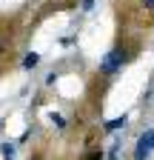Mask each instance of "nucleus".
Instances as JSON below:
<instances>
[{"label":"nucleus","instance_id":"1","mask_svg":"<svg viewBox=\"0 0 154 160\" xmlns=\"http://www.w3.org/2000/svg\"><path fill=\"white\" fill-rule=\"evenodd\" d=\"M126 60H128V57H126L120 49H111V52H106V54H103V60H100V72H103L106 77H114L117 72H123Z\"/></svg>","mask_w":154,"mask_h":160},{"label":"nucleus","instance_id":"2","mask_svg":"<svg viewBox=\"0 0 154 160\" xmlns=\"http://www.w3.org/2000/svg\"><path fill=\"white\" fill-rule=\"evenodd\" d=\"M151 152H154V129L140 134L137 146H134V157H137V160H143V157H148Z\"/></svg>","mask_w":154,"mask_h":160},{"label":"nucleus","instance_id":"3","mask_svg":"<svg viewBox=\"0 0 154 160\" xmlns=\"http://www.w3.org/2000/svg\"><path fill=\"white\" fill-rule=\"evenodd\" d=\"M126 126V117H117V120H108L106 123V132H114V129H123Z\"/></svg>","mask_w":154,"mask_h":160},{"label":"nucleus","instance_id":"4","mask_svg":"<svg viewBox=\"0 0 154 160\" xmlns=\"http://www.w3.org/2000/svg\"><path fill=\"white\" fill-rule=\"evenodd\" d=\"M37 60H40V54H34V52H31V54H26V57H23V66H26V69H31V66H37Z\"/></svg>","mask_w":154,"mask_h":160},{"label":"nucleus","instance_id":"5","mask_svg":"<svg viewBox=\"0 0 154 160\" xmlns=\"http://www.w3.org/2000/svg\"><path fill=\"white\" fill-rule=\"evenodd\" d=\"M0 154H6V157H12V154H14V146H12V143H3V146H0Z\"/></svg>","mask_w":154,"mask_h":160},{"label":"nucleus","instance_id":"6","mask_svg":"<svg viewBox=\"0 0 154 160\" xmlns=\"http://www.w3.org/2000/svg\"><path fill=\"white\" fill-rule=\"evenodd\" d=\"M91 6H94V0H80V9H83V12H89Z\"/></svg>","mask_w":154,"mask_h":160},{"label":"nucleus","instance_id":"7","mask_svg":"<svg viewBox=\"0 0 154 160\" xmlns=\"http://www.w3.org/2000/svg\"><path fill=\"white\" fill-rule=\"evenodd\" d=\"M51 120H54V123H57V126H60V129H63V126H66V120H63V117H60V114H51Z\"/></svg>","mask_w":154,"mask_h":160},{"label":"nucleus","instance_id":"8","mask_svg":"<svg viewBox=\"0 0 154 160\" xmlns=\"http://www.w3.org/2000/svg\"><path fill=\"white\" fill-rule=\"evenodd\" d=\"M143 3H146V6H148V9H154V0H143Z\"/></svg>","mask_w":154,"mask_h":160}]
</instances>
